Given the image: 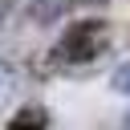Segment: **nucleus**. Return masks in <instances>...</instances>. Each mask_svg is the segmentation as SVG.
Returning <instances> with one entry per match:
<instances>
[{
  "instance_id": "nucleus-1",
  "label": "nucleus",
  "mask_w": 130,
  "mask_h": 130,
  "mask_svg": "<svg viewBox=\"0 0 130 130\" xmlns=\"http://www.w3.org/2000/svg\"><path fill=\"white\" fill-rule=\"evenodd\" d=\"M110 28L106 20H73L65 28V37L57 41V57L61 61H93L98 53H106Z\"/></svg>"
},
{
  "instance_id": "nucleus-2",
  "label": "nucleus",
  "mask_w": 130,
  "mask_h": 130,
  "mask_svg": "<svg viewBox=\"0 0 130 130\" xmlns=\"http://www.w3.org/2000/svg\"><path fill=\"white\" fill-rule=\"evenodd\" d=\"M49 126V114L41 110V106H24L12 122H8V130H45Z\"/></svg>"
},
{
  "instance_id": "nucleus-3",
  "label": "nucleus",
  "mask_w": 130,
  "mask_h": 130,
  "mask_svg": "<svg viewBox=\"0 0 130 130\" xmlns=\"http://www.w3.org/2000/svg\"><path fill=\"white\" fill-rule=\"evenodd\" d=\"M65 8H69V0H37V4L28 8V20H37V24H49V20H57Z\"/></svg>"
},
{
  "instance_id": "nucleus-4",
  "label": "nucleus",
  "mask_w": 130,
  "mask_h": 130,
  "mask_svg": "<svg viewBox=\"0 0 130 130\" xmlns=\"http://www.w3.org/2000/svg\"><path fill=\"white\" fill-rule=\"evenodd\" d=\"M114 89H118V93H130V61L114 69Z\"/></svg>"
},
{
  "instance_id": "nucleus-5",
  "label": "nucleus",
  "mask_w": 130,
  "mask_h": 130,
  "mask_svg": "<svg viewBox=\"0 0 130 130\" xmlns=\"http://www.w3.org/2000/svg\"><path fill=\"white\" fill-rule=\"evenodd\" d=\"M126 130H130V122H126Z\"/></svg>"
}]
</instances>
